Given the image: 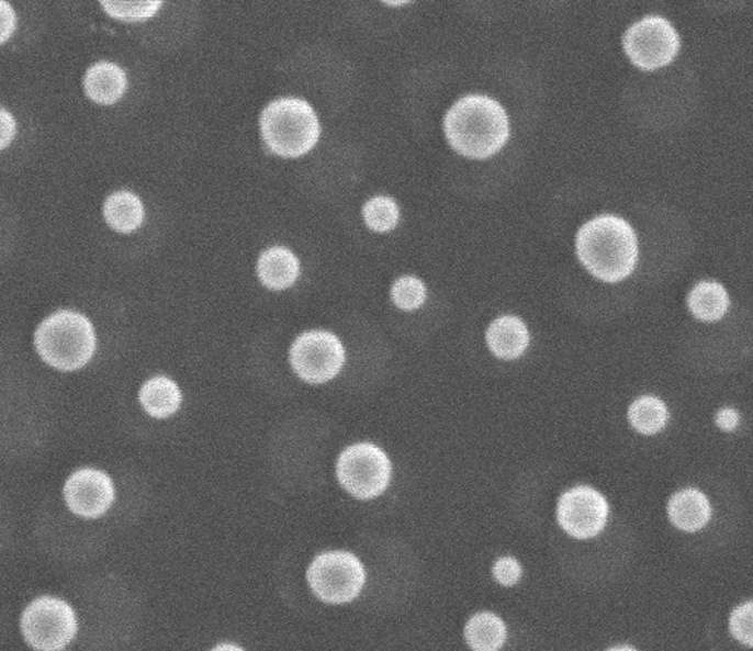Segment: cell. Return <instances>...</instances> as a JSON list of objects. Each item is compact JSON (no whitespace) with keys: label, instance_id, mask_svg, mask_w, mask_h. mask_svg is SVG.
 Segmentation results:
<instances>
[{"label":"cell","instance_id":"obj_1","mask_svg":"<svg viewBox=\"0 0 753 651\" xmlns=\"http://www.w3.org/2000/svg\"><path fill=\"white\" fill-rule=\"evenodd\" d=\"M443 131L458 154L485 159L501 151L509 139V116L490 97L467 96L445 115Z\"/></svg>","mask_w":753,"mask_h":651},{"label":"cell","instance_id":"obj_2","mask_svg":"<svg viewBox=\"0 0 753 651\" xmlns=\"http://www.w3.org/2000/svg\"><path fill=\"white\" fill-rule=\"evenodd\" d=\"M638 239L633 227L618 216L595 217L576 234V255L596 279L620 282L638 262Z\"/></svg>","mask_w":753,"mask_h":651},{"label":"cell","instance_id":"obj_3","mask_svg":"<svg viewBox=\"0 0 753 651\" xmlns=\"http://www.w3.org/2000/svg\"><path fill=\"white\" fill-rule=\"evenodd\" d=\"M97 330L91 318L76 310H58L38 323L34 347L49 368L76 372L91 362L97 350Z\"/></svg>","mask_w":753,"mask_h":651},{"label":"cell","instance_id":"obj_4","mask_svg":"<svg viewBox=\"0 0 753 651\" xmlns=\"http://www.w3.org/2000/svg\"><path fill=\"white\" fill-rule=\"evenodd\" d=\"M260 134L271 154L300 158L317 146L322 124L307 101L284 97L271 101L261 112Z\"/></svg>","mask_w":753,"mask_h":651},{"label":"cell","instance_id":"obj_5","mask_svg":"<svg viewBox=\"0 0 753 651\" xmlns=\"http://www.w3.org/2000/svg\"><path fill=\"white\" fill-rule=\"evenodd\" d=\"M77 616L60 598L42 596L22 615V633L36 650L57 651L71 644L77 635Z\"/></svg>","mask_w":753,"mask_h":651},{"label":"cell","instance_id":"obj_6","mask_svg":"<svg viewBox=\"0 0 753 651\" xmlns=\"http://www.w3.org/2000/svg\"><path fill=\"white\" fill-rule=\"evenodd\" d=\"M337 475L341 485L358 498L381 496L392 478V463L373 444H357L339 456Z\"/></svg>","mask_w":753,"mask_h":651},{"label":"cell","instance_id":"obj_7","mask_svg":"<svg viewBox=\"0 0 753 651\" xmlns=\"http://www.w3.org/2000/svg\"><path fill=\"white\" fill-rule=\"evenodd\" d=\"M307 580L319 599L342 604L357 598L366 583V571L353 553L326 552L311 564Z\"/></svg>","mask_w":753,"mask_h":651},{"label":"cell","instance_id":"obj_8","mask_svg":"<svg viewBox=\"0 0 753 651\" xmlns=\"http://www.w3.org/2000/svg\"><path fill=\"white\" fill-rule=\"evenodd\" d=\"M623 49L628 58L643 71H655L670 65L681 49L673 23L661 15H648L623 34Z\"/></svg>","mask_w":753,"mask_h":651},{"label":"cell","instance_id":"obj_9","mask_svg":"<svg viewBox=\"0 0 753 651\" xmlns=\"http://www.w3.org/2000/svg\"><path fill=\"white\" fill-rule=\"evenodd\" d=\"M296 375L311 384L334 380L346 361V350L337 335L310 330L300 335L289 352Z\"/></svg>","mask_w":753,"mask_h":651},{"label":"cell","instance_id":"obj_10","mask_svg":"<svg viewBox=\"0 0 753 651\" xmlns=\"http://www.w3.org/2000/svg\"><path fill=\"white\" fill-rule=\"evenodd\" d=\"M608 503L598 491L577 486L567 491L558 505V520L575 538L598 536L607 524Z\"/></svg>","mask_w":753,"mask_h":651},{"label":"cell","instance_id":"obj_11","mask_svg":"<svg viewBox=\"0 0 753 651\" xmlns=\"http://www.w3.org/2000/svg\"><path fill=\"white\" fill-rule=\"evenodd\" d=\"M115 498L112 479L97 468H81L65 483V501L77 516L99 518Z\"/></svg>","mask_w":753,"mask_h":651},{"label":"cell","instance_id":"obj_12","mask_svg":"<svg viewBox=\"0 0 753 651\" xmlns=\"http://www.w3.org/2000/svg\"><path fill=\"white\" fill-rule=\"evenodd\" d=\"M126 71L113 61H99L89 66L83 77V91L92 103L112 106L126 96Z\"/></svg>","mask_w":753,"mask_h":651},{"label":"cell","instance_id":"obj_13","mask_svg":"<svg viewBox=\"0 0 753 651\" xmlns=\"http://www.w3.org/2000/svg\"><path fill=\"white\" fill-rule=\"evenodd\" d=\"M101 217L112 232L132 234L143 227L146 221V205L132 190H115L101 202Z\"/></svg>","mask_w":753,"mask_h":651},{"label":"cell","instance_id":"obj_14","mask_svg":"<svg viewBox=\"0 0 753 651\" xmlns=\"http://www.w3.org/2000/svg\"><path fill=\"white\" fill-rule=\"evenodd\" d=\"M257 276L268 290H288L300 277L299 257L286 247L265 249L257 260Z\"/></svg>","mask_w":753,"mask_h":651},{"label":"cell","instance_id":"obj_15","mask_svg":"<svg viewBox=\"0 0 753 651\" xmlns=\"http://www.w3.org/2000/svg\"><path fill=\"white\" fill-rule=\"evenodd\" d=\"M486 341L494 355L502 360L521 357L529 346V330L522 319L505 315L495 319L486 334Z\"/></svg>","mask_w":753,"mask_h":651},{"label":"cell","instance_id":"obj_16","mask_svg":"<svg viewBox=\"0 0 753 651\" xmlns=\"http://www.w3.org/2000/svg\"><path fill=\"white\" fill-rule=\"evenodd\" d=\"M668 513L671 521L678 529L696 532L711 518V505L700 491L685 490L671 498Z\"/></svg>","mask_w":753,"mask_h":651},{"label":"cell","instance_id":"obj_17","mask_svg":"<svg viewBox=\"0 0 753 651\" xmlns=\"http://www.w3.org/2000/svg\"><path fill=\"white\" fill-rule=\"evenodd\" d=\"M139 403L154 418H169L181 407L182 392L169 377H154L139 390Z\"/></svg>","mask_w":753,"mask_h":651},{"label":"cell","instance_id":"obj_18","mask_svg":"<svg viewBox=\"0 0 753 651\" xmlns=\"http://www.w3.org/2000/svg\"><path fill=\"white\" fill-rule=\"evenodd\" d=\"M688 306L701 322H717L728 311L729 295L720 283L701 282L690 291Z\"/></svg>","mask_w":753,"mask_h":651},{"label":"cell","instance_id":"obj_19","mask_svg":"<svg viewBox=\"0 0 753 651\" xmlns=\"http://www.w3.org/2000/svg\"><path fill=\"white\" fill-rule=\"evenodd\" d=\"M465 637L471 649L479 651H494L505 644V622L494 614H479L472 616L467 624Z\"/></svg>","mask_w":753,"mask_h":651},{"label":"cell","instance_id":"obj_20","mask_svg":"<svg viewBox=\"0 0 753 651\" xmlns=\"http://www.w3.org/2000/svg\"><path fill=\"white\" fill-rule=\"evenodd\" d=\"M631 425L643 435H654L661 431L668 420V408L659 397L642 396L628 412Z\"/></svg>","mask_w":753,"mask_h":651},{"label":"cell","instance_id":"obj_21","mask_svg":"<svg viewBox=\"0 0 753 651\" xmlns=\"http://www.w3.org/2000/svg\"><path fill=\"white\" fill-rule=\"evenodd\" d=\"M362 217H364L367 227L373 232H392L400 222V206H397L395 199L380 194V197H374L366 202L362 206Z\"/></svg>","mask_w":753,"mask_h":651},{"label":"cell","instance_id":"obj_22","mask_svg":"<svg viewBox=\"0 0 753 651\" xmlns=\"http://www.w3.org/2000/svg\"><path fill=\"white\" fill-rule=\"evenodd\" d=\"M100 5L116 21L134 23L154 18L164 0H99Z\"/></svg>","mask_w":753,"mask_h":651},{"label":"cell","instance_id":"obj_23","mask_svg":"<svg viewBox=\"0 0 753 651\" xmlns=\"http://www.w3.org/2000/svg\"><path fill=\"white\" fill-rule=\"evenodd\" d=\"M427 299V288L423 280L415 276L400 277L392 287L393 303L400 310L415 311L424 305Z\"/></svg>","mask_w":753,"mask_h":651},{"label":"cell","instance_id":"obj_24","mask_svg":"<svg viewBox=\"0 0 753 651\" xmlns=\"http://www.w3.org/2000/svg\"><path fill=\"white\" fill-rule=\"evenodd\" d=\"M752 614L753 604L748 603L735 609L731 618V630L733 637L743 642V644L753 646L752 635Z\"/></svg>","mask_w":753,"mask_h":651},{"label":"cell","instance_id":"obj_25","mask_svg":"<svg viewBox=\"0 0 753 651\" xmlns=\"http://www.w3.org/2000/svg\"><path fill=\"white\" fill-rule=\"evenodd\" d=\"M494 576L503 586H514L521 576V566L517 560L505 557L498 560L494 566Z\"/></svg>","mask_w":753,"mask_h":651},{"label":"cell","instance_id":"obj_26","mask_svg":"<svg viewBox=\"0 0 753 651\" xmlns=\"http://www.w3.org/2000/svg\"><path fill=\"white\" fill-rule=\"evenodd\" d=\"M18 135V120L13 112L0 106V151L8 149Z\"/></svg>","mask_w":753,"mask_h":651},{"label":"cell","instance_id":"obj_27","mask_svg":"<svg viewBox=\"0 0 753 651\" xmlns=\"http://www.w3.org/2000/svg\"><path fill=\"white\" fill-rule=\"evenodd\" d=\"M15 25H18V15L14 8L7 0H0V45L13 37Z\"/></svg>","mask_w":753,"mask_h":651},{"label":"cell","instance_id":"obj_28","mask_svg":"<svg viewBox=\"0 0 753 651\" xmlns=\"http://www.w3.org/2000/svg\"><path fill=\"white\" fill-rule=\"evenodd\" d=\"M740 423L739 413L733 411V408H723V411L718 412L717 424L721 430L732 431L735 430L737 425Z\"/></svg>","mask_w":753,"mask_h":651},{"label":"cell","instance_id":"obj_29","mask_svg":"<svg viewBox=\"0 0 753 651\" xmlns=\"http://www.w3.org/2000/svg\"><path fill=\"white\" fill-rule=\"evenodd\" d=\"M382 2L390 7H402L405 3L412 2V0H382Z\"/></svg>","mask_w":753,"mask_h":651},{"label":"cell","instance_id":"obj_30","mask_svg":"<svg viewBox=\"0 0 753 651\" xmlns=\"http://www.w3.org/2000/svg\"><path fill=\"white\" fill-rule=\"evenodd\" d=\"M611 650H631V647H615V649Z\"/></svg>","mask_w":753,"mask_h":651}]
</instances>
